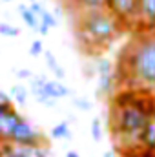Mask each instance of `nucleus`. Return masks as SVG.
Listing matches in <instances>:
<instances>
[{
  "instance_id": "1",
  "label": "nucleus",
  "mask_w": 155,
  "mask_h": 157,
  "mask_svg": "<svg viewBox=\"0 0 155 157\" xmlns=\"http://www.w3.org/2000/svg\"><path fill=\"white\" fill-rule=\"evenodd\" d=\"M155 113L153 91L119 88L112 97L110 130L113 133L115 148L124 157L135 154L141 146V137L148 121Z\"/></svg>"
},
{
  "instance_id": "2",
  "label": "nucleus",
  "mask_w": 155,
  "mask_h": 157,
  "mask_svg": "<svg viewBox=\"0 0 155 157\" xmlns=\"http://www.w3.org/2000/svg\"><path fill=\"white\" fill-rule=\"evenodd\" d=\"M115 77L119 88L155 91V31H137L130 39L119 57Z\"/></svg>"
},
{
  "instance_id": "3",
  "label": "nucleus",
  "mask_w": 155,
  "mask_h": 157,
  "mask_svg": "<svg viewBox=\"0 0 155 157\" xmlns=\"http://www.w3.org/2000/svg\"><path fill=\"white\" fill-rule=\"evenodd\" d=\"M122 31V24L108 11L77 15L75 20L77 40L80 48L89 55H97V51L108 48Z\"/></svg>"
},
{
  "instance_id": "4",
  "label": "nucleus",
  "mask_w": 155,
  "mask_h": 157,
  "mask_svg": "<svg viewBox=\"0 0 155 157\" xmlns=\"http://www.w3.org/2000/svg\"><path fill=\"white\" fill-rule=\"evenodd\" d=\"M106 11L112 13L122 24L124 29L137 28L139 24V6L137 0H108Z\"/></svg>"
},
{
  "instance_id": "5",
  "label": "nucleus",
  "mask_w": 155,
  "mask_h": 157,
  "mask_svg": "<svg viewBox=\"0 0 155 157\" xmlns=\"http://www.w3.org/2000/svg\"><path fill=\"white\" fill-rule=\"evenodd\" d=\"M11 144L15 146H22V148H40V146H46V139L44 135L40 133L39 130L33 128V124L29 121L22 117V121L17 124V128L13 130V135H11Z\"/></svg>"
},
{
  "instance_id": "6",
  "label": "nucleus",
  "mask_w": 155,
  "mask_h": 157,
  "mask_svg": "<svg viewBox=\"0 0 155 157\" xmlns=\"http://www.w3.org/2000/svg\"><path fill=\"white\" fill-rule=\"evenodd\" d=\"M95 75H97V93L100 97H113L119 86H117L115 68L112 60L99 59L95 64Z\"/></svg>"
},
{
  "instance_id": "7",
  "label": "nucleus",
  "mask_w": 155,
  "mask_h": 157,
  "mask_svg": "<svg viewBox=\"0 0 155 157\" xmlns=\"http://www.w3.org/2000/svg\"><path fill=\"white\" fill-rule=\"evenodd\" d=\"M20 121H22V115H20L13 106L0 108V144L11 141L13 130L17 128V124H18Z\"/></svg>"
},
{
  "instance_id": "8",
  "label": "nucleus",
  "mask_w": 155,
  "mask_h": 157,
  "mask_svg": "<svg viewBox=\"0 0 155 157\" xmlns=\"http://www.w3.org/2000/svg\"><path fill=\"white\" fill-rule=\"evenodd\" d=\"M139 6V24L137 29L142 33L155 31V0H137Z\"/></svg>"
},
{
  "instance_id": "9",
  "label": "nucleus",
  "mask_w": 155,
  "mask_h": 157,
  "mask_svg": "<svg viewBox=\"0 0 155 157\" xmlns=\"http://www.w3.org/2000/svg\"><path fill=\"white\" fill-rule=\"evenodd\" d=\"M42 88H44V91L53 99V101H59V99H64V97H68L71 91H70V88L66 86V84H62L59 78H46L42 77Z\"/></svg>"
},
{
  "instance_id": "10",
  "label": "nucleus",
  "mask_w": 155,
  "mask_h": 157,
  "mask_svg": "<svg viewBox=\"0 0 155 157\" xmlns=\"http://www.w3.org/2000/svg\"><path fill=\"white\" fill-rule=\"evenodd\" d=\"M106 4L108 0H70L68 2V6H71V9H75L77 15L106 11Z\"/></svg>"
},
{
  "instance_id": "11",
  "label": "nucleus",
  "mask_w": 155,
  "mask_h": 157,
  "mask_svg": "<svg viewBox=\"0 0 155 157\" xmlns=\"http://www.w3.org/2000/svg\"><path fill=\"white\" fill-rule=\"evenodd\" d=\"M31 93L35 97V101L44 104V106H55L57 101H53L42 88V77H33L31 78Z\"/></svg>"
},
{
  "instance_id": "12",
  "label": "nucleus",
  "mask_w": 155,
  "mask_h": 157,
  "mask_svg": "<svg viewBox=\"0 0 155 157\" xmlns=\"http://www.w3.org/2000/svg\"><path fill=\"white\" fill-rule=\"evenodd\" d=\"M141 146L148 148V150H155V113L146 124V130L141 137Z\"/></svg>"
},
{
  "instance_id": "13",
  "label": "nucleus",
  "mask_w": 155,
  "mask_h": 157,
  "mask_svg": "<svg viewBox=\"0 0 155 157\" xmlns=\"http://www.w3.org/2000/svg\"><path fill=\"white\" fill-rule=\"evenodd\" d=\"M2 157H33V150L15 146L11 143H4L2 144Z\"/></svg>"
},
{
  "instance_id": "14",
  "label": "nucleus",
  "mask_w": 155,
  "mask_h": 157,
  "mask_svg": "<svg viewBox=\"0 0 155 157\" xmlns=\"http://www.w3.org/2000/svg\"><path fill=\"white\" fill-rule=\"evenodd\" d=\"M18 13H20V17H22V20H24V24H26L28 28H31V29L37 31V28H39V18L31 13L29 6L20 4V6H18Z\"/></svg>"
},
{
  "instance_id": "15",
  "label": "nucleus",
  "mask_w": 155,
  "mask_h": 157,
  "mask_svg": "<svg viewBox=\"0 0 155 157\" xmlns=\"http://www.w3.org/2000/svg\"><path fill=\"white\" fill-rule=\"evenodd\" d=\"M44 59H46V64H47V68L53 71L55 77L57 78H64L66 71H64V68L57 62V59H55V55H53L51 51H44Z\"/></svg>"
},
{
  "instance_id": "16",
  "label": "nucleus",
  "mask_w": 155,
  "mask_h": 157,
  "mask_svg": "<svg viewBox=\"0 0 155 157\" xmlns=\"http://www.w3.org/2000/svg\"><path fill=\"white\" fill-rule=\"evenodd\" d=\"M49 135L53 139H71V132H70V124L68 121H62L59 124H55L49 132Z\"/></svg>"
},
{
  "instance_id": "17",
  "label": "nucleus",
  "mask_w": 155,
  "mask_h": 157,
  "mask_svg": "<svg viewBox=\"0 0 155 157\" xmlns=\"http://www.w3.org/2000/svg\"><path fill=\"white\" fill-rule=\"evenodd\" d=\"M9 97H11V101H15L17 104H26V101H28V90L22 86V84H15V86H11V90H9Z\"/></svg>"
},
{
  "instance_id": "18",
  "label": "nucleus",
  "mask_w": 155,
  "mask_h": 157,
  "mask_svg": "<svg viewBox=\"0 0 155 157\" xmlns=\"http://www.w3.org/2000/svg\"><path fill=\"white\" fill-rule=\"evenodd\" d=\"M0 35L2 37H9V39H15L20 35L18 28L13 26V24H7V22H0Z\"/></svg>"
},
{
  "instance_id": "19",
  "label": "nucleus",
  "mask_w": 155,
  "mask_h": 157,
  "mask_svg": "<svg viewBox=\"0 0 155 157\" xmlns=\"http://www.w3.org/2000/svg\"><path fill=\"white\" fill-rule=\"evenodd\" d=\"M39 22H40V24H44L46 28H49V29H51V28H55V26H57V17H55L51 11H47V9H46V11L42 13V17L39 18Z\"/></svg>"
},
{
  "instance_id": "20",
  "label": "nucleus",
  "mask_w": 155,
  "mask_h": 157,
  "mask_svg": "<svg viewBox=\"0 0 155 157\" xmlns=\"http://www.w3.org/2000/svg\"><path fill=\"white\" fill-rule=\"evenodd\" d=\"M91 137H93V141H100V137H102V124H100V121L95 117L91 121Z\"/></svg>"
},
{
  "instance_id": "21",
  "label": "nucleus",
  "mask_w": 155,
  "mask_h": 157,
  "mask_svg": "<svg viewBox=\"0 0 155 157\" xmlns=\"http://www.w3.org/2000/svg\"><path fill=\"white\" fill-rule=\"evenodd\" d=\"M29 53L33 55V57H39V55H42L44 53V44H42V40H33L31 42V48H29Z\"/></svg>"
},
{
  "instance_id": "22",
  "label": "nucleus",
  "mask_w": 155,
  "mask_h": 157,
  "mask_svg": "<svg viewBox=\"0 0 155 157\" xmlns=\"http://www.w3.org/2000/svg\"><path fill=\"white\" fill-rule=\"evenodd\" d=\"M73 104L77 106L78 110H84V112H89V110H91V102L86 101V99H80V97L73 99Z\"/></svg>"
},
{
  "instance_id": "23",
  "label": "nucleus",
  "mask_w": 155,
  "mask_h": 157,
  "mask_svg": "<svg viewBox=\"0 0 155 157\" xmlns=\"http://www.w3.org/2000/svg\"><path fill=\"white\" fill-rule=\"evenodd\" d=\"M29 9H31V13H33L37 18H40V17H42V13L46 11V7H44L40 2H31V4H29Z\"/></svg>"
},
{
  "instance_id": "24",
  "label": "nucleus",
  "mask_w": 155,
  "mask_h": 157,
  "mask_svg": "<svg viewBox=\"0 0 155 157\" xmlns=\"http://www.w3.org/2000/svg\"><path fill=\"white\" fill-rule=\"evenodd\" d=\"M7 106H13V101H11L9 93H6L4 90H0V108H7Z\"/></svg>"
},
{
  "instance_id": "25",
  "label": "nucleus",
  "mask_w": 155,
  "mask_h": 157,
  "mask_svg": "<svg viewBox=\"0 0 155 157\" xmlns=\"http://www.w3.org/2000/svg\"><path fill=\"white\" fill-rule=\"evenodd\" d=\"M130 157H155V150H148V148H139L135 154H131Z\"/></svg>"
},
{
  "instance_id": "26",
  "label": "nucleus",
  "mask_w": 155,
  "mask_h": 157,
  "mask_svg": "<svg viewBox=\"0 0 155 157\" xmlns=\"http://www.w3.org/2000/svg\"><path fill=\"white\" fill-rule=\"evenodd\" d=\"M33 157H49V155H47V150H46V146L35 148V150H33Z\"/></svg>"
},
{
  "instance_id": "27",
  "label": "nucleus",
  "mask_w": 155,
  "mask_h": 157,
  "mask_svg": "<svg viewBox=\"0 0 155 157\" xmlns=\"http://www.w3.org/2000/svg\"><path fill=\"white\" fill-rule=\"evenodd\" d=\"M17 75H18V77H31V73H29L28 70H18Z\"/></svg>"
},
{
  "instance_id": "28",
  "label": "nucleus",
  "mask_w": 155,
  "mask_h": 157,
  "mask_svg": "<svg viewBox=\"0 0 155 157\" xmlns=\"http://www.w3.org/2000/svg\"><path fill=\"white\" fill-rule=\"evenodd\" d=\"M66 157H80L77 152H73V150H70V152H66Z\"/></svg>"
},
{
  "instance_id": "29",
  "label": "nucleus",
  "mask_w": 155,
  "mask_h": 157,
  "mask_svg": "<svg viewBox=\"0 0 155 157\" xmlns=\"http://www.w3.org/2000/svg\"><path fill=\"white\" fill-rule=\"evenodd\" d=\"M102 157H115V154H113V152H106Z\"/></svg>"
},
{
  "instance_id": "30",
  "label": "nucleus",
  "mask_w": 155,
  "mask_h": 157,
  "mask_svg": "<svg viewBox=\"0 0 155 157\" xmlns=\"http://www.w3.org/2000/svg\"><path fill=\"white\" fill-rule=\"evenodd\" d=\"M29 2H37V0H29Z\"/></svg>"
},
{
  "instance_id": "31",
  "label": "nucleus",
  "mask_w": 155,
  "mask_h": 157,
  "mask_svg": "<svg viewBox=\"0 0 155 157\" xmlns=\"http://www.w3.org/2000/svg\"><path fill=\"white\" fill-rule=\"evenodd\" d=\"M64 2H66V4H68V2H70V0H64Z\"/></svg>"
},
{
  "instance_id": "32",
  "label": "nucleus",
  "mask_w": 155,
  "mask_h": 157,
  "mask_svg": "<svg viewBox=\"0 0 155 157\" xmlns=\"http://www.w3.org/2000/svg\"><path fill=\"white\" fill-rule=\"evenodd\" d=\"M6 2H11V0H6Z\"/></svg>"
}]
</instances>
